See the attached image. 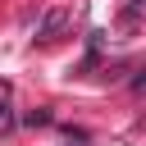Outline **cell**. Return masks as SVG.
I'll return each instance as SVG.
<instances>
[{
	"mask_svg": "<svg viewBox=\"0 0 146 146\" xmlns=\"http://www.w3.org/2000/svg\"><path fill=\"white\" fill-rule=\"evenodd\" d=\"M64 27H68V5H50L41 14V23H36V41H55Z\"/></svg>",
	"mask_w": 146,
	"mask_h": 146,
	"instance_id": "1",
	"label": "cell"
},
{
	"mask_svg": "<svg viewBox=\"0 0 146 146\" xmlns=\"http://www.w3.org/2000/svg\"><path fill=\"white\" fill-rule=\"evenodd\" d=\"M137 14H141V0H128L123 5V18H137Z\"/></svg>",
	"mask_w": 146,
	"mask_h": 146,
	"instance_id": "2",
	"label": "cell"
}]
</instances>
